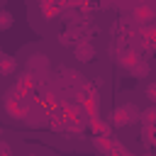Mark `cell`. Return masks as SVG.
Masks as SVG:
<instances>
[{"label":"cell","mask_w":156,"mask_h":156,"mask_svg":"<svg viewBox=\"0 0 156 156\" xmlns=\"http://www.w3.org/2000/svg\"><path fill=\"white\" fill-rule=\"evenodd\" d=\"M146 119H149V122H156V110H151V112H146Z\"/></svg>","instance_id":"277c9868"},{"label":"cell","mask_w":156,"mask_h":156,"mask_svg":"<svg viewBox=\"0 0 156 156\" xmlns=\"http://www.w3.org/2000/svg\"><path fill=\"white\" fill-rule=\"evenodd\" d=\"M0 134H2V129H0Z\"/></svg>","instance_id":"5b68a950"},{"label":"cell","mask_w":156,"mask_h":156,"mask_svg":"<svg viewBox=\"0 0 156 156\" xmlns=\"http://www.w3.org/2000/svg\"><path fill=\"white\" fill-rule=\"evenodd\" d=\"M93 56H95V46H93V44L83 41V44L76 46V58H80V61H90Z\"/></svg>","instance_id":"6da1fadb"},{"label":"cell","mask_w":156,"mask_h":156,"mask_svg":"<svg viewBox=\"0 0 156 156\" xmlns=\"http://www.w3.org/2000/svg\"><path fill=\"white\" fill-rule=\"evenodd\" d=\"M5 58H7V56H5ZM0 68H2V71H5V73H7V71H10V68H12V58H7V61H5V63H2V66H0Z\"/></svg>","instance_id":"3957f363"},{"label":"cell","mask_w":156,"mask_h":156,"mask_svg":"<svg viewBox=\"0 0 156 156\" xmlns=\"http://www.w3.org/2000/svg\"><path fill=\"white\" fill-rule=\"evenodd\" d=\"M12 27V15L7 10H0V29H10Z\"/></svg>","instance_id":"7a4b0ae2"}]
</instances>
